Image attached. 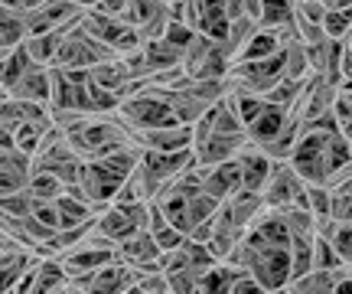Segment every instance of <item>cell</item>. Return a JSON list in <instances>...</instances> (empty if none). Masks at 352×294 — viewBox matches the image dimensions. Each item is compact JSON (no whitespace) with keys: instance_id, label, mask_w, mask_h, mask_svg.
<instances>
[{"instance_id":"6da1fadb","label":"cell","mask_w":352,"mask_h":294,"mask_svg":"<svg viewBox=\"0 0 352 294\" xmlns=\"http://www.w3.org/2000/svg\"><path fill=\"white\" fill-rule=\"evenodd\" d=\"M121 118L134 131H153V128H170V125H183L176 115L173 102H170V92L153 89L147 85L138 95H127L121 102Z\"/></svg>"},{"instance_id":"7a4b0ae2","label":"cell","mask_w":352,"mask_h":294,"mask_svg":"<svg viewBox=\"0 0 352 294\" xmlns=\"http://www.w3.org/2000/svg\"><path fill=\"white\" fill-rule=\"evenodd\" d=\"M151 206L153 203H111L104 213H98V232L114 245L151 232Z\"/></svg>"},{"instance_id":"3957f363","label":"cell","mask_w":352,"mask_h":294,"mask_svg":"<svg viewBox=\"0 0 352 294\" xmlns=\"http://www.w3.org/2000/svg\"><path fill=\"white\" fill-rule=\"evenodd\" d=\"M183 69L192 82H209V78H228V69H232V59L222 43H215L212 36H199L192 39V46L183 56Z\"/></svg>"},{"instance_id":"277c9868","label":"cell","mask_w":352,"mask_h":294,"mask_svg":"<svg viewBox=\"0 0 352 294\" xmlns=\"http://www.w3.org/2000/svg\"><path fill=\"white\" fill-rule=\"evenodd\" d=\"M336 134V131H333ZM327 144L329 134L323 131H300V141L290 154V164L307 183H323L329 187V164H327Z\"/></svg>"},{"instance_id":"5b68a950","label":"cell","mask_w":352,"mask_h":294,"mask_svg":"<svg viewBox=\"0 0 352 294\" xmlns=\"http://www.w3.org/2000/svg\"><path fill=\"white\" fill-rule=\"evenodd\" d=\"M114 258H118V245H114L111 239H104V235L98 232V226H95V232L88 235L85 242H78L76 249L63 252V255H59V262L65 265L69 278L76 282V278H82V275L98 271L101 265H108V262H114Z\"/></svg>"},{"instance_id":"8992f818","label":"cell","mask_w":352,"mask_h":294,"mask_svg":"<svg viewBox=\"0 0 352 294\" xmlns=\"http://www.w3.org/2000/svg\"><path fill=\"white\" fill-rule=\"evenodd\" d=\"M261 196L267 209H284V206H303L307 209V180L294 170L290 160H274Z\"/></svg>"},{"instance_id":"52a82bcc","label":"cell","mask_w":352,"mask_h":294,"mask_svg":"<svg viewBox=\"0 0 352 294\" xmlns=\"http://www.w3.org/2000/svg\"><path fill=\"white\" fill-rule=\"evenodd\" d=\"M140 278H144V271L140 269L127 265V262H121V258H114V262H108V265H101L98 271L76 278L72 284L85 288L88 294H124L127 288H134Z\"/></svg>"},{"instance_id":"ba28073f","label":"cell","mask_w":352,"mask_h":294,"mask_svg":"<svg viewBox=\"0 0 352 294\" xmlns=\"http://www.w3.org/2000/svg\"><path fill=\"white\" fill-rule=\"evenodd\" d=\"M0 180H3V193H16V190H26L30 187V180L36 174V167H33V154L20 151L16 144H13L10 134H3V141H0Z\"/></svg>"},{"instance_id":"9c48e42d","label":"cell","mask_w":352,"mask_h":294,"mask_svg":"<svg viewBox=\"0 0 352 294\" xmlns=\"http://www.w3.org/2000/svg\"><path fill=\"white\" fill-rule=\"evenodd\" d=\"M245 187V174H241V160H226L215 167H202V190L215 196L219 203H228L235 193Z\"/></svg>"},{"instance_id":"30bf717a","label":"cell","mask_w":352,"mask_h":294,"mask_svg":"<svg viewBox=\"0 0 352 294\" xmlns=\"http://www.w3.org/2000/svg\"><path fill=\"white\" fill-rule=\"evenodd\" d=\"M3 95L10 98H20V102H36V105H50L52 108V65H39L33 63L26 69L20 82L7 89Z\"/></svg>"},{"instance_id":"8fae6325","label":"cell","mask_w":352,"mask_h":294,"mask_svg":"<svg viewBox=\"0 0 352 294\" xmlns=\"http://www.w3.org/2000/svg\"><path fill=\"white\" fill-rule=\"evenodd\" d=\"M160 255H164V249L157 245V239H153L151 232H140V235L118 245V258L127 262V265H134V269H140L144 275L164 271L160 269Z\"/></svg>"},{"instance_id":"7c38bea8","label":"cell","mask_w":352,"mask_h":294,"mask_svg":"<svg viewBox=\"0 0 352 294\" xmlns=\"http://www.w3.org/2000/svg\"><path fill=\"white\" fill-rule=\"evenodd\" d=\"M144 147L151 151H164V154H173V151H186L196 144V125H170V128H153V131H138Z\"/></svg>"},{"instance_id":"4fadbf2b","label":"cell","mask_w":352,"mask_h":294,"mask_svg":"<svg viewBox=\"0 0 352 294\" xmlns=\"http://www.w3.org/2000/svg\"><path fill=\"white\" fill-rule=\"evenodd\" d=\"M91 82H98L101 89L118 92V95L124 98V92H127V85L134 82V76H131V69H127L124 56H111V59H104V63L91 65Z\"/></svg>"},{"instance_id":"5bb4252c","label":"cell","mask_w":352,"mask_h":294,"mask_svg":"<svg viewBox=\"0 0 352 294\" xmlns=\"http://www.w3.org/2000/svg\"><path fill=\"white\" fill-rule=\"evenodd\" d=\"M342 275H346V265L342 269H310L307 275L294 278L287 288L290 294H336Z\"/></svg>"},{"instance_id":"9a60e30c","label":"cell","mask_w":352,"mask_h":294,"mask_svg":"<svg viewBox=\"0 0 352 294\" xmlns=\"http://www.w3.org/2000/svg\"><path fill=\"white\" fill-rule=\"evenodd\" d=\"M30 39V23H26V13L20 7H3V26H0V46L3 52L23 46Z\"/></svg>"},{"instance_id":"2e32d148","label":"cell","mask_w":352,"mask_h":294,"mask_svg":"<svg viewBox=\"0 0 352 294\" xmlns=\"http://www.w3.org/2000/svg\"><path fill=\"white\" fill-rule=\"evenodd\" d=\"M144 56H147V65H151V76L153 72H164V69H173V65H183V56L186 52L173 46L170 39H151L144 43Z\"/></svg>"},{"instance_id":"e0dca14e","label":"cell","mask_w":352,"mask_h":294,"mask_svg":"<svg viewBox=\"0 0 352 294\" xmlns=\"http://www.w3.org/2000/svg\"><path fill=\"white\" fill-rule=\"evenodd\" d=\"M277 52H280V39H277L274 30H258L254 39L241 50V56L235 63H258V59H271Z\"/></svg>"},{"instance_id":"ac0fdd59","label":"cell","mask_w":352,"mask_h":294,"mask_svg":"<svg viewBox=\"0 0 352 294\" xmlns=\"http://www.w3.org/2000/svg\"><path fill=\"white\" fill-rule=\"evenodd\" d=\"M26 190L36 196V203H56V200L65 193V180L50 174V170H36Z\"/></svg>"},{"instance_id":"d6986e66","label":"cell","mask_w":352,"mask_h":294,"mask_svg":"<svg viewBox=\"0 0 352 294\" xmlns=\"http://www.w3.org/2000/svg\"><path fill=\"white\" fill-rule=\"evenodd\" d=\"M63 36H65L63 30H56V33H39V36L26 39V50H30V56H33V63H39V65L56 63V52H59Z\"/></svg>"},{"instance_id":"ffe728a7","label":"cell","mask_w":352,"mask_h":294,"mask_svg":"<svg viewBox=\"0 0 352 294\" xmlns=\"http://www.w3.org/2000/svg\"><path fill=\"white\" fill-rule=\"evenodd\" d=\"M30 65H33V56H30V50H26V43L23 46H16V50H10V52H3V92L13 89Z\"/></svg>"},{"instance_id":"44dd1931","label":"cell","mask_w":352,"mask_h":294,"mask_svg":"<svg viewBox=\"0 0 352 294\" xmlns=\"http://www.w3.org/2000/svg\"><path fill=\"white\" fill-rule=\"evenodd\" d=\"M36 196L30 190H16V193H3V216H30V213H36Z\"/></svg>"},{"instance_id":"7402d4cb","label":"cell","mask_w":352,"mask_h":294,"mask_svg":"<svg viewBox=\"0 0 352 294\" xmlns=\"http://www.w3.org/2000/svg\"><path fill=\"white\" fill-rule=\"evenodd\" d=\"M346 262L342 255L336 252V245L323 239V235H316V249H314V269H342Z\"/></svg>"},{"instance_id":"603a6c76","label":"cell","mask_w":352,"mask_h":294,"mask_svg":"<svg viewBox=\"0 0 352 294\" xmlns=\"http://www.w3.org/2000/svg\"><path fill=\"white\" fill-rule=\"evenodd\" d=\"M323 30L329 39H346V33L352 30V10H329L323 20Z\"/></svg>"},{"instance_id":"cb8c5ba5","label":"cell","mask_w":352,"mask_h":294,"mask_svg":"<svg viewBox=\"0 0 352 294\" xmlns=\"http://www.w3.org/2000/svg\"><path fill=\"white\" fill-rule=\"evenodd\" d=\"M329 242L336 245V252L342 255V262L352 265V222H340V229H336V235H333Z\"/></svg>"},{"instance_id":"d4e9b609","label":"cell","mask_w":352,"mask_h":294,"mask_svg":"<svg viewBox=\"0 0 352 294\" xmlns=\"http://www.w3.org/2000/svg\"><path fill=\"white\" fill-rule=\"evenodd\" d=\"M232 294H271L267 288H264L258 278H254L252 271H245L239 282H235V288H232Z\"/></svg>"},{"instance_id":"484cf974","label":"cell","mask_w":352,"mask_h":294,"mask_svg":"<svg viewBox=\"0 0 352 294\" xmlns=\"http://www.w3.org/2000/svg\"><path fill=\"white\" fill-rule=\"evenodd\" d=\"M127 3H131V0H101L98 7H95V10L111 13V17H121V13L127 10Z\"/></svg>"},{"instance_id":"4316f807","label":"cell","mask_w":352,"mask_h":294,"mask_svg":"<svg viewBox=\"0 0 352 294\" xmlns=\"http://www.w3.org/2000/svg\"><path fill=\"white\" fill-rule=\"evenodd\" d=\"M346 82H352V52L346 50V56H342V85Z\"/></svg>"},{"instance_id":"83f0119b","label":"cell","mask_w":352,"mask_h":294,"mask_svg":"<svg viewBox=\"0 0 352 294\" xmlns=\"http://www.w3.org/2000/svg\"><path fill=\"white\" fill-rule=\"evenodd\" d=\"M50 0H20V10L23 13H33V10H39V7H46Z\"/></svg>"},{"instance_id":"f1b7e54d","label":"cell","mask_w":352,"mask_h":294,"mask_svg":"<svg viewBox=\"0 0 352 294\" xmlns=\"http://www.w3.org/2000/svg\"><path fill=\"white\" fill-rule=\"evenodd\" d=\"M56 294H88V291H85V288H78V284H72V282H69V284H65V288H59V291H56Z\"/></svg>"},{"instance_id":"f546056e","label":"cell","mask_w":352,"mask_h":294,"mask_svg":"<svg viewBox=\"0 0 352 294\" xmlns=\"http://www.w3.org/2000/svg\"><path fill=\"white\" fill-rule=\"evenodd\" d=\"M342 43H346V50L352 52V30H349V33H346V39H342Z\"/></svg>"},{"instance_id":"4dcf8cb0","label":"cell","mask_w":352,"mask_h":294,"mask_svg":"<svg viewBox=\"0 0 352 294\" xmlns=\"http://www.w3.org/2000/svg\"><path fill=\"white\" fill-rule=\"evenodd\" d=\"M349 275H352V265H349Z\"/></svg>"},{"instance_id":"1f68e13d","label":"cell","mask_w":352,"mask_h":294,"mask_svg":"<svg viewBox=\"0 0 352 294\" xmlns=\"http://www.w3.org/2000/svg\"><path fill=\"white\" fill-rule=\"evenodd\" d=\"M323 3H329V0H323Z\"/></svg>"}]
</instances>
